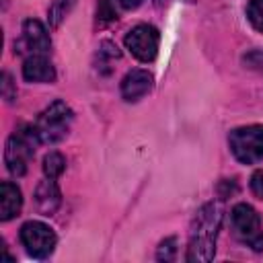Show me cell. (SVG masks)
<instances>
[{
    "label": "cell",
    "instance_id": "1",
    "mask_svg": "<svg viewBox=\"0 0 263 263\" xmlns=\"http://www.w3.org/2000/svg\"><path fill=\"white\" fill-rule=\"evenodd\" d=\"M222 226V208L216 201L203 203L189 228V245L185 259L189 263H208L216 255V238Z\"/></svg>",
    "mask_w": 263,
    "mask_h": 263
},
{
    "label": "cell",
    "instance_id": "2",
    "mask_svg": "<svg viewBox=\"0 0 263 263\" xmlns=\"http://www.w3.org/2000/svg\"><path fill=\"white\" fill-rule=\"evenodd\" d=\"M72 121H74L72 109L64 101H53L49 107H45L39 113L33 125L41 144H58L68 136Z\"/></svg>",
    "mask_w": 263,
    "mask_h": 263
},
{
    "label": "cell",
    "instance_id": "3",
    "mask_svg": "<svg viewBox=\"0 0 263 263\" xmlns=\"http://www.w3.org/2000/svg\"><path fill=\"white\" fill-rule=\"evenodd\" d=\"M41 144L35 132V125H23L18 132H14L4 148V162L12 177H23L27 173L29 160L35 154V146Z\"/></svg>",
    "mask_w": 263,
    "mask_h": 263
},
{
    "label": "cell",
    "instance_id": "4",
    "mask_svg": "<svg viewBox=\"0 0 263 263\" xmlns=\"http://www.w3.org/2000/svg\"><path fill=\"white\" fill-rule=\"evenodd\" d=\"M228 146L234 158L242 164H257L263 160V125H242L228 134Z\"/></svg>",
    "mask_w": 263,
    "mask_h": 263
},
{
    "label": "cell",
    "instance_id": "5",
    "mask_svg": "<svg viewBox=\"0 0 263 263\" xmlns=\"http://www.w3.org/2000/svg\"><path fill=\"white\" fill-rule=\"evenodd\" d=\"M230 226L234 236L251 247L253 251H263V226L257 210L249 203H236L230 212Z\"/></svg>",
    "mask_w": 263,
    "mask_h": 263
},
{
    "label": "cell",
    "instance_id": "6",
    "mask_svg": "<svg viewBox=\"0 0 263 263\" xmlns=\"http://www.w3.org/2000/svg\"><path fill=\"white\" fill-rule=\"evenodd\" d=\"M18 236H21V242H23L25 251L35 259H47L53 253L55 242H58L55 232L47 224H43L39 220L25 222L21 226V234Z\"/></svg>",
    "mask_w": 263,
    "mask_h": 263
},
{
    "label": "cell",
    "instance_id": "7",
    "mask_svg": "<svg viewBox=\"0 0 263 263\" xmlns=\"http://www.w3.org/2000/svg\"><path fill=\"white\" fill-rule=\"evenodd\" d=\"M158 45H160V33L152 25H136L125 35V47L129 49V53L146 64L156 58Z\"/></svg>",
    "mask_w": 263,
    "mask_h": 263
},
{
    "label": "cell",
    "instance_id": "8",
    "mask_svg": "<svg viewBox=\"0 0 263 263\" xmlns=\"http://www.w3.org/2000/svg\"><path fill=\"white\" fill-rule=\"evenodd\" d=\"M14 47H16L18 53H27V55L47 53L49 47H51V39H49V33H47L45 25L37 18H27L23 23V35L14 43Z\"/></svg>",
    "mask_w": 263,
    "mask_h": 263
},
{
    "label": "cell",
    "instance_id": "9",
    "mask_svg": "<svg viewBox=\"0 0 263 263\" xmlns=\"http://www.w3.org/2000/svg\"><path fill=\"white\" fill-rule=\"evenodd\" d=\"M152 86H154V76L148 70L136 68V70H129L123 76V80H121V97L127 103H136V101L144 99L152 90Z\"/></svg>",
    "mask_w": 263,
    "mask_h": 263
},
{
    "label": "cell",
    "instance_id": "10",
    "mask_svg": "<svg viewBox=\"0 0 263 263\" xmlns=\"http://www.w3.org/2000/svg\"><path fill=\"white\" fill-rule=\"evenodd\" d=\"M23 78L27 82H43V84L53 82L55 68L45 53H33V55H27L23 62Z\"/></svg>",
    "mask_w": 263,
    "mask_h": 263
},
{
    "label": "cell",
    "instance_id": "11",
    "mask_svg": "<svg viewBox=\"0 0 263 263\" xmlns=\"http://www.w3.org/2000/svg\"><path fill=\"white\" fill-rule=\"evenodd\" d=\"M35 208L41 216H51L55 214V210L60 208L62 203V193H60V187L55 183V179H49L45 177L37 189H35Z\"/></svg>",
    "mask_w": 263,
    "mask_h": 263
},
{
    "label": "cell",
    "instance_id": "12",
    "mask_svg": "<svg viewBox=\"0 0 263 263\" xmlns=\"http://www.w3.org/2000/svg\"><path fill=\"white\" fill-rule=\"evenodd\" d=\"M21 208H23L21 189L10 181H2V185H0V220L2 222L12 220L14 216H18Z\"/></svg>",
    "mask_w": 263,
    "mask_h": 263
},
{
    "label": "cell",
    "instance_id": "13",
    "mask_svg": "<svg viewBox=\"0 0 263 263\" xmlns=\"http://www.w3.org/2000/svg\"><path fill=\"white\" fill-rule=\"evenodd\" d=\"M119 58H121V53H119L117 45L113 41H103L99 45V51H97V60H99L97 62V70L103 72V74H109L113 64H115V60H119Z\"/></svg>",
    "mask_w": 263,
    "mask_h": 263
},
{
    "label": "cell",
    "instance_id": "14",
    "mask_svg": "<svg viewBox=\"0 0 263 263\" xmlns=\"http://www.w3.org/2000/svg\"><path fill=\"white\" fill-rule=\"evenodd\" d=\"M74 4H76V0H51V4L47 8L49 27H60V23L70 14Z\"/></svg>",
    "mask_w": 263,
    "mask_h": 263
},
{
    "label": "cell",
    "instance_id": "15",
    "mask_svg": "<svg viewBox=\"0 0 263 263\" xmlns=\"http://www.w3.org/2000/svg\"><path fill=\"white\" fill-rule=\"evenodd\" d=\"M66 171V158L60 152H49L43 158V175L49 179H58Z\"/></svg>",
    "mask_w": 263,
    "mask_h": 263
},
{
    "label": "cell",
    "instance_id": "16",
    "mask_svg": "<svg viewBox=\"0 0 263 263\" xmlns=\"http://www.w3.org/2000/svg\"><path fill=\"white\" fill-rule=\"evenodd\" d=\"M247 18L257 31L263 33V0H251L247 4Z\"/></svg>",
    "mask_w": 263,
    "mask_h": 263
},
{
    "label": "cell",
    "instance_id": "17",
    "mask_svg": "<svg viewBox=\"0 0 263 263\" xmlns=\"http://www.w3.org/2000/svg\"><path fill=\"white\" fill-rule=\"evenodd\" d=\"M177 257V238L171 236V238H164L160 245H158V251H156V259L158 261H175Z\"/></svg>",
    "mask_w": 263,
    "mask_h": 263
},
{
    "label": "cell",
    "instance_id": "18",
    "mask_svg": "<svg viewBox=\"0 0 263 263\" xmlns=\"http://www.w3.org/2000/svg\"><path fill=\"white\" fill-rule=\"evenodd\" d=\"M2 97H4L8 103H12V101L16 99V90H14V86H12V78H10L8 72L2 74Z\"/></svg>",
    "mask_w": 263,
    "mask_h": 263
},
{
    "label": "cell",
    "instance_id": "19",
    "mask_svg": "<svg viewBox=\"0 0 263 263\" xmlns=\"http://www.w3.org/2000/svg\"><path fill=\"white\" fill-rule=\"evenodd\" d=\"M251 191L257 199H263V171H255L251 177Z\"/></svg>",
    "mask_w": 263,
    "mask_h": 263
},
{
    "label": "cell",
    "instance_id": "20",
    "mask_svg": "<svg viewBox=\"0 0 263 263\" xmlns=\"http://www.w3.org/2000/svg\"><path fill=\"white\" fill-rule=\"evenodd\" d=\"M99 2H101L99 16H101V18H115V12L109 10V0H99Z\"/></svg>",
    "mask_w": 263,
    "mask_h": 263
},
{
    "label": "cell",
    "instance_id": "21",
    "mask_svg": "<svg viewBox=\"0 0 263 263\" xmlns=\"http://www.w3.org/2000/svg\"><path fill=\"white\" fill-rule=\"evenodd\" d=\"M142 2H144V0H117V4H119L123 10H134V8H138Z\"/></svg>",
    "mask_w": 263,
    "mask_h": 263
},
{
    "label": "cell",
    "instance_id": "22",
    "mask_svg": "<svg viewBox=\"0 0 263 263\" xmlns=\"http://www.w3.org/2000/svg\"><path fill=\"white\" fill-rule=\"evenodd\" d=\"M162 2H164V0H156V4H162Z\"/></svg>",
    "mask_w": 263,
    "mask_h": 263
}]
</instances>
